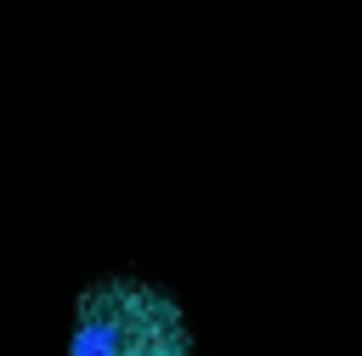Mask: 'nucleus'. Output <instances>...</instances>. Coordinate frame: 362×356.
I'll list each match as a JSON object with an SVG mask.
<instances>
[{"mask_svg": "<svg viewBox=\"0 0 362 356\" xmlns=\"http://www.w3.org/2000/svg\"><path fill=\"white\" fill-rule=\"evenodd\" d=\"M68 356H198L187 311L170 288L141 277H102L74 305Z\"/></svg>", "mask_w": 362, "mask_h": 356, "instance_id": "f257e3e1", "label": "nucleus"}]
</instances>
